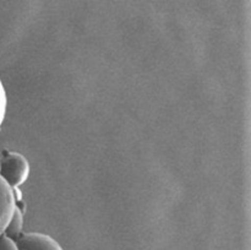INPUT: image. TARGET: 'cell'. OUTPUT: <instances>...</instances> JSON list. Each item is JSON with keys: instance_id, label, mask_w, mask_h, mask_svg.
<instances>
[{"instance_id": "obj_1", "label": "cell", "mask_w": 251, "mask_h": 250, "mask_svg": "<svg viewBox=\"0 0 251 250\" xmlns=\"http://www.w3.org/2000/svg\"><path fill=\"white\" fill-rule=\"evenodd\" d=\"M0 175L16 190L29 175L28 159L19 152H7L0 158Z\"/></svg>"}, {"instance_id": "obj_2", "label": "cell", "mask_w": 251, "mask_h": 250, "mask_svg": "<svg viewBox=\"0 0 251 250\" xmlns=\"http://www.w3.org/2000/svg\"><path fill=\"white\" fill-rule=\"evenodd\" d=\"M15 240L19 250H64L54 238L44 233H22Z\"/></svg>"}, {"instance_id": "obj_3", "label": "cell", "mask_w": 251, "mask_h": 250, "mask_svg": "<svg viewBox=\"0 0 251 250\" xmlns=\"http://www.w3.org/2000/svg\"><path fill=\"white\" fill-rule=\"evenodd\" d=\"M15 206H16L15 190L0 175V235L4 234Z\"/></svg>"}, {"instance_id": "obj_4", "label": "cell", "mask_w": 251, "mask_h": 250, "mask_svg": "<svg viewBox=\"0 0 251 250\" xmlns=\"http://www.w3.org/2000/svg\"><path fill=\"white\" fill-rule=\"evenodd\" d=\"M22 229H24V212H22V210L16 203L14 212H12L11 217H10L9 223H7L6 228H5L4 234L12 238V239H16L17 237L22 234Z\"/></svg>"}, {"instance_id": "obj_5", "label": "cell", "mask_w": 251, "mask_h": 250, "mask_svg": "<svg viewBox=\"0 0 251 250\" xmlns=\"http://www.w3.org/2000/svg\"><path fill=\"white\" fill-rule=\"evenodd\" d=\"M0 250H19L16 240L7 235H0Z\"/></svg>"}, {"instance_id": "obj_6", "label": "cell", "mask_w": 251, "mask_h": 250, "mask_svg": "<svg viewBox=\"0 0 251 250\" xmlns=\"http://www.w3.org/2000/svg\"><path fill=\"white\" fill-rule=\"evenodd\" d=\"M5 108H6V93H5L1 81H0V123L2 122V118H4Z\"/></svg>"}]
</instances>
